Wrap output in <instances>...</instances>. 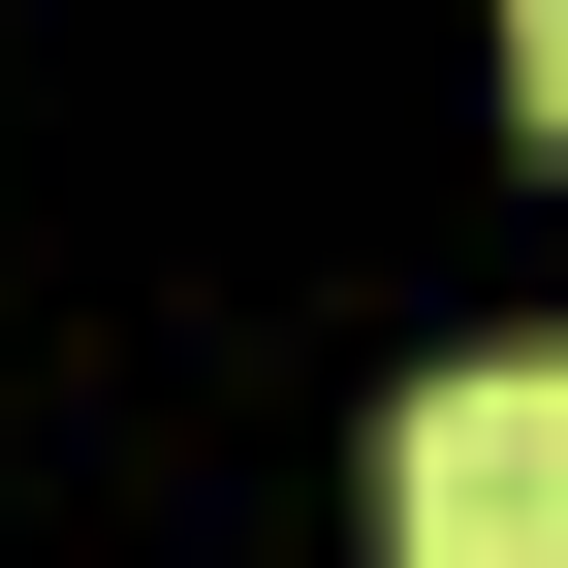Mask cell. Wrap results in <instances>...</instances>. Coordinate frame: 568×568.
<instances>
[{
    "instance_id": "1",
    "label": "cell",
    "mask_w": 568,
    "mask_h": 568,
    "mask_svg": "<svg viewBox=\"0 0 568 568\" xmlns=\"http://www.w3.org/2000/svg\"><path fill=\"white\" fill-rule=\"evenodd\" d=\"M379 568H568V347H474L379 410Z\"/></svg>"
},
{
    "instance_id": "2",
    "label": "cell",
    "mask_w": 568,
    "mask_h": 568,
    "mask_svg": "<svg viewBox=\"0 0 568 568\" xmlns=\"http://www.w3.org/2000/svg\"><path fill=\"white\" fill-rule=\"evenodd\" d=\"M506 95H537V126H568V0H506Z\"/></svg>"
}]
</instances>
